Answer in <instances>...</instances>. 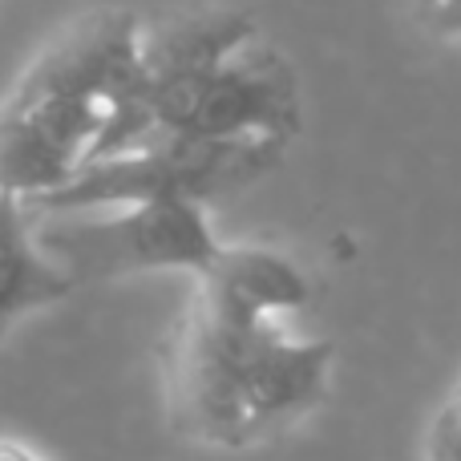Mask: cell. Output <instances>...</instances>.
<instances>
[{
  "label": "cell",
  "mask_w": 461,
  "mask_h": 461,
  "mask_svg": "<svg viewBox=\"0 0 461 461\" xmlns=\"http://www.w3.org/2000/svg\"><path fill=\"white\" fill-rule=\"evenodd\" d=\"M255 41V16L239 8H194L142 24V77H207Z\"/></svg>",
  "instance_id": "obj_7"
},
{
  "label": "cell",
  "mask_w": 461,
  "mask_h": 461,
  "mask_svg": "<svg viewBox=\"0 0 461 461\" xmlns=\"http://www.w3.org/2000/svg\"><path fill=\"white\" fill-rule=\"evenodd\" d=\"M138 45L142 21L130 8H97L24 69L0 102V186L37 199L86 167L142 77Z\"/></svg>",
  "instance_id": "obj_2"
},
{
  "label": "cell",
  "mask_w": 461,
  "mask_h": 461,
  "mask_svg": "<svg viewBox=\"0 0 461 461\" xmlns=\"http://www.w3.org/2000/svg\"><path fill=\"white\" fill-rule=\"evenodd\" d=\"M421 21L441 37L461 32V0H421Z\"/></svg>",
  "instance_id": "obj_10"
},
{
  "label": "cell",
  "mask_w": 461,
  "mask_h": 461,
  "mask_svg": "<svg viewBox=\"0 0 461 461\" xmlns=\"http://www.w3.org/2000/svg\"><path fill=\"white\" fill-rule=\"evenodd\" d=\"M308 295V276L287 255L267 247H219L215 263L199 276L194 303L235 328H251L303 308Z\"/></svg>",
  "instance_id": "obj_6"
},
{
  "label": "cell",
  "mask_w": 461,
  "mask_h": 461,
  "mask_svg": "<svg viewBox=\"0 0 461 461\" xmlns=\"http://www.w3.org/2000/svg\"><path fill=\"white\" fill-rule=\"evenodd\" d=\"M32 239L73 287L134 271L203 276L223 247L199 203H134L57 215L32 211Z\"/></svg>",
  "instance_id": "obj_4"
},
{
  "label": "cell",
  "mask_w": 461,
  "mask_h": 461,
  "mask_svg": "<svg viewBox=\"0 0 461 461\" xmlns=\"http://www.w3.org/2000/svg\"><path fill=\"white\" fill-rule=\"evenodd\" d=\"M429 461H461V401L449 397L429 433Z\"/></svg>",
  "instance_id": "obj_9"
},
{
  "label": "cell",
  "mask_w": 461,
  "mask_h": 461,
  "mask_svg": "<svg viewBox=\"0 0 461 461\" xmlns=\"http://www.w3.org/2000/svg\"><path fill=\"white\" fill-rule=\"evenodd\" d=\"M0 461H41L37 454H29L24 446H16V441L0 438Z\"/></svg>",
  "instance_id": "obj_11"
},
{
  "label": "cell",
  "mask_w": 461,
  "mask_h": 461,
  "mask_svg": "<svg viewBox=\"0 0 461 461\" xmlns=\"http://www.w3.org/2000/svg\"><path fill=\"white\" fill-rule=\"evenodd\" d=\"M287 142L276 138H194L150 130L122 150L86 162L65 186L24 199L37 215L94 207H134V203H199L251 186L279 167Z\"/></svg>",
  "instance_id": "obj_3"
},
{
  "label": "cell",
  "mask_w": 461,
  "mask_h": 461,
  "mask_svg": "<svg viewBox=\"0 0 461 461\" xmlns=\"http://www.w3.org/2000/svg\"><path fill=\"white\" fill-rule=\"evenodd\" d=\"M336 348L287 340L271 320L235 328L191 300L167 344L175 433L211 449H251L324 401Z\"/></svg>",
  "instance_id": "obj_1"
},
{
  "label": "cell",
  "mask_w": 461,
  "mask_h": 461,
  "mask_svg": "<svg viewBox=\"0 0 461 461\" xmlns=\"http://www.w3.org/2000/svg\"><path fill=\"white\" fill-rule=\"evenodd\" d=\"M300 118V86H295V73L284 61V53L243 45L203 81L183 134L292 142Z\"/></svg>",
  "instance_id": "obj_5"
},
{
  "label": "cell",
  "mask_w": 461,
  "mask_h": 461,
  "mask_svg": "<svg viewBox=\"0 0 461 461\" xmlns=\"http://www.w3.org/2000/svg\"><path fill=\"white\" fill-rule=\"evenodd\" d=\"M73 284L41 255L32 239V211L16 191L0 186V340L29 312L61 303Z\"/></svg>",
  "instance_id": "obj_8"
}]
</instances>
